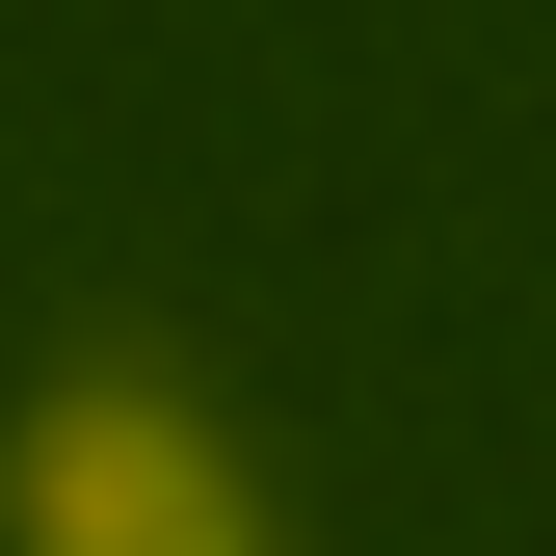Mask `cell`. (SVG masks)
Listing matches in <instances>:
<instances>
[{"label":"cell","instance_id":"6da1fadb","mask_svg":"<svg viewBox=\"0 0 556 556\" xmlns=\"http://www.w3.org/2000/svg\"><path fill=\"white\" fill-rule=\"evenodd\" d=\"M0 530H27V556H292L265 477H239V425L186 371H53L27 451H0Z\"/></svg>","mask_w":556,"mask_h":556}]
</instances>
